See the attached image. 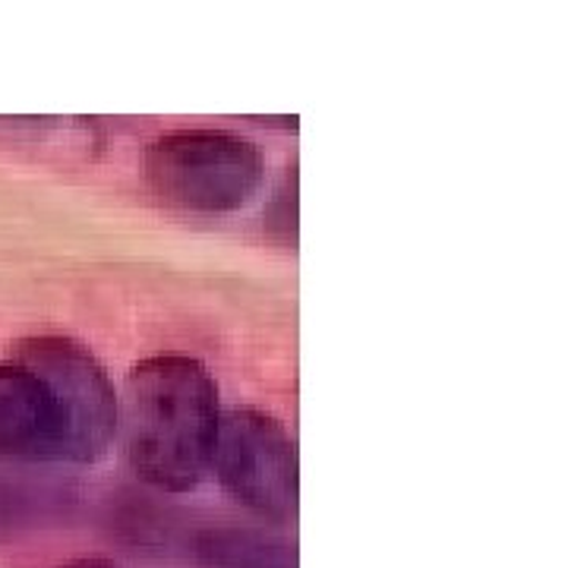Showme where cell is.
<instances>
[{
	"instance_id": "cell-1",
	"label": "cell",
	"mask_w": 568,
	"mask_h": 568,
	"mask_svg": "<svg viewBox=\"0 0 568 568\" xmlns=\"http://www.w3.org/2000/svg\"><path fill=\"white\" fill-rule=\"evenodd\" d=\"M222 426L219 383L186 354H155L126 373L118 429L133 474L168 493L196 489L212 470Z\"/></svg>"
},
{
	"instance_id": "cell-2",
	"label": "cell",
	"mask_w": 568,
	"mask_h": 568,
	"mask_svg": "<svg viewBox=\"0 0 568 568\" xmlns=\"http://www.w3.org/2000/svg\"><path fill=\"white\" fill-rule=\"evenodd\" d=\"M142 171L162 203L227 215L253 203L265 178L263 152L227 130H174L145 145Z\"/></svg>"
},
{
	"instance_id": "cell-3",
	"label": "cell",
	"mask_w": 568,
	"mask_h": 568,
	"mask_svg": "<svg viewBox=\"0 0 568 568\" xmlns=\"http://www.w3.org/2000/svg\"><path fill=\"white\" fill-rule=\"evenodd\" d=\"M13 361L36 369L48 383L63 424V462L92 465L108 455L118 436V392L102 361L63 335L17 342Z\"/></svg>"
},
{
	"instance_id": "cell-4",
	"label": "cell",
	"mask_w": 568,
	"mask_h": 568,
	"mask_svg": "<svg viewBox=\"0 0 568 568\" xmlns=\"http://www.w3.org/2000/svg\"><path fill=\"white\" fill-rule=\"evenodd\" d=\"M212 467L219 484L250 511L268 521L297 515V446L272 414L256 407L224 410Z\"/></svg>"
},
{
	"instance_id": "cell-5",
	"label": "cell",
	"mask_w": 568,
	"mask_h": 568,
	"mask_svg": "<svg viewBox=\"0 0 568 568\" xmlns=\"http://www.w3.org/2000/svg\"><path fill=\"white\" fill-rule=\"evenodd\" d=\"M0 458L63 462L58 402L39 373L13 357L0 364Z\"/></svg>"
},
{
	"instance_id": "cell-6",
	"label": "cell",
	"mask_w": 568,
	"mask_h": 568,
	"mask_svg": "<svg viewBox=\"0 0 568 568\" xmlns=\"http://www.w3.org/2000/svg\"><path fill=\"white\" fill-rule=\"evenodd\" d=\"M196 547L212 568H297L294 547L263 530H205Z\"/></svg>"
},
{
	"instance_id": "cell-7",
	"label": "cell",
	"mask_w": 568,
	"mask_h": 568,
	"mask_svg": "<svg viewBox=\"0 0 568 568\" xmlns=\"http://www.w3.org/2000/svg\"><path fill=\"white\" fill-rule=\"evenodd\" d=\"M61 568H123L121 562H114V559H108V556H82V559H73V562H67Z\"/></svg>"
}]
</instances>
